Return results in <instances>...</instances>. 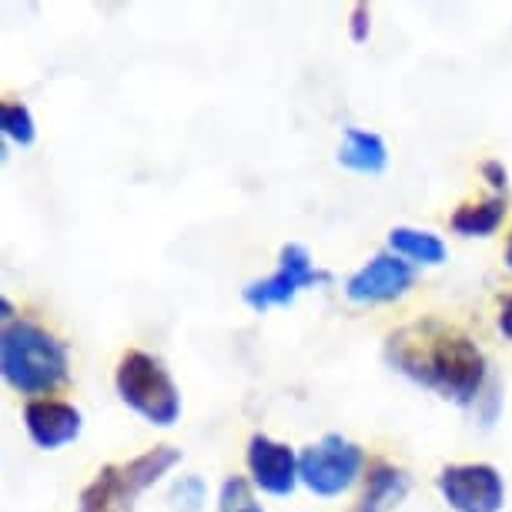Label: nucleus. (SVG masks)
Here are the masks:
<instances>
[{"label": "nucleus", "mask_w": 512, "mask_h": 512, "mask_svg": "<svg viewBox=\"0 0 512 512\" xmlns=\"http://www.w3.org/2000/svg\"><path fill=\"white\" fill-rule=\"evenodd\" d=\"M385 362L446 402L476 405L489 382V359L476 342L439 318H419L385 338Z\"/></svg>", "instance_id": "1"}, {"label": "nucleus", "mask_w": 512, "mask_h": 512, "mask_svg": "<svg viewBox=\"0 0 512 512\" xmlns=\"http://www.w3.org/2000/svg\"><path fill=\"white\" fill-rule=\"evenodd\" d=\"M0 375L21 395H51L71 379V352L31 318H14L0 332Z\"/></svg>", "instance_id": "2"}, {"label": "nucleus", "mask_w": 512, "mask_h": 512, "mask_svg": "<svg viewBox=\"0 0 512 512\" xmlns=\"http://www.w3.org/2000/svg\"><path fill=\"white\" fill-rule=\"evenodd\" d=\"M181 462L178 446H154L128 462H111L81 489L77 512H134L141 492L161 482Z\"/></svg>", "instance_id": "3"}, {"label": "nucleus", "mask_w": 512, "mask_h": 512, "mask_svg": "<svg viewBox=\"0 0 512 512\" xmlns=\"http://www.w3.org/2000/svg\"><path fill=\"white\" fill-rule=\"evenodd\" d=\"M114 389L131 412L158 429H171L181 419V389L158 355L144 349L124 352L114 372Z\"/></svg>", "instance_id": "4"}, {"label": "nucleus", "mask_w": 512, "mask_h": 512, "mask_svg": "<svg viewBox=\"0 0 512 512\" xmlns=\"http://www.w3.org/2000/svg\"><path fill=\"white\" fill-rule=\"evenodd\" d=\"M362 469H365V449L349 436H342V432H328V436L298 452L302 486L322 499H335L345 489H352L359 482Z\"/></svg>", "instance_id": "5"}, {"label": "nucleus", "mask_w": 512, "mask_h": 512, "mask_svg": "<svg viewBox=\"0 0 512 512\" xmlns=\"http://www.w3.org/2000/svg\"><path fill=\"white\" fill-rule=\"evenodd\" d=\"M328 282H332V272L315 268L308 248L298 245V241H288V245H282V251H278V272L268 278H258V282H248L241 288V302H245L251 312H268V308H275V305H292L302 288H315Z\"/></svg>", "instance_id": "6"}, {"label": "nucleus", "mask_w": 512, "mask_h": 512, "mask_svg": "<svg viewBox=\"0 0 512 512\" xmlns=\"http://www.w3.org/2000/svg\"><path fill=\"white\" fill-rule=\"evenodd\" d=\"M436 489L452 512H502L506 506V482L489 462H456L439 469Z\"/></svg>", "instance_id": "7"}, {"label": "nucleus", "mask_w": 512, "mask_h": 512, "mask_svg": "<svg viewBox=\"0 0 512 512\" xmlns=\"http://www.w3.org/2000/svg\"><path fill=\"white\" fill-rule=\"evenodd\" d=\"M415 282V265L399 258L395 251H379L365 262L359 272L349 275L345 282V295L355 305H379V302H395L412 288Z\"/></svg>", "instance_id": "8"}, {"label": "nucleus", "mask_w": 512, "mask_h": 512, "mask_svg": "<svg viewBox=\"0 0 512 512\" xmlns=\"http://www.w3.org/2000/svg\"><path fill=\"white\" fill-rule=\"evenodd\" d=\"M245 462L255 489L268 492V496H292L295 486L302 482V476H298V452L285 446V442L265 436V432H255L248 439Z\"/></svg>", "instance_id": "9"}, {"label": "nucleus", "mask_w": 512, "mask_h": 512, "mask_svg": "<svg viewBox=\"0 0 512 512\" xmlns=\"http://www.w3.org/2000/svg\"><path fill=\"white\" fill-rule=\"evenodd\" d=\"M24 429L37 449H61L77 442L84 429V415L64 399H31L24 405Z\"/></svg>", "instance_id": "10"}, {"label": "nucleus", "mask_w": 512, "mask_h": 512, "mask_svg": "<svg viewBox=\"0 0 512 512\" xmlns=\"http://www.w3.org/2000/svg\"><path fill=\"white\" fill-rule=\"evenodd\" d=\"M409 472L392 466L385 459L369 462V472H365V492L359 499L355 512H389L392 506L409 496Z\"/></svg>", "instance_id": "11"}, {"label": "nucleus", "mask_w": 512, "mask_h": 512, "mask_svg": "<svg viewBox=\"0 0 512 512\" xmlns=\"http://www.w3.org/2000/svg\"><path fill=\"white\" fill-rule=\"evenodd\" d=\"M338 164L359 175H382L389 168V144L382 134L365 131V128H345L342 131V148H338Z\"/></svg>", "instance_id": "12"}, {"label": "nucleus", "mask_w": 512, "mask_h": 512, "mask_svg": "<svg viewBox=\"0 0 512 512\" xmlns=\"http://www.w3.org/2000/svg\"><path fill=\"white\" fill-rule=\"evenodd\" d=\"M502 218H506V198L489 195V198L459 205L456 211H452L449 225L462 238H489V235H496V231H499Z\"/></svg>", "instance_id": "13"}, {"label": "nucleus", "mask_w": 512, "mask_h": 512, "mask_svg": "<svg viewBox=\"0 0 512 512\" xmlns=\"http://www.w3.org/2000/svg\"><path fill=\"white\" fill-rule=\"evenodd\" d=\"M389 251H395V255L412 265H442L449 255L446 241L436 231L412 228V225H395L389 231Z\"/></svg>", "instance_id": "14"}, {"label": "nucleus", "mask_w": 512, "mask_h": 512, "mask_svg": "<svg viewBox=\"0 0 512 512\" xmlns=\"http://www.w3.org/2000/svg\"><path fill=\"white\" fill-rule=\"evenodd\" d=\"M0 131H4V138L14 141L17 148H31L37 141V124H34L31 108L21 101H4L0 104Z\"/></svg>", "instance_id": "15"}, {"label": "nucleus", "mask_w": 512, "mask_h": 512, "mask_svg": "<svg viewBox=\"0 0 512 512\" xmlns=\"http://www.w3.org/2000/svg\"><path fill=\"white\" fill-rule=\"evenodd\" d=\"M168 499L175 512H201L208 502V486L201 476H181L175 479V486H171Z\"/></svg>", "instance_id": "16"}, {"label": "nucleus", "mask_w": 512, "mask_h": 512, "mask_svg": "<svg viewBox=\"0 0 512 512\" xmlns=\"http://www.w3.org/2000/svg\"><path fill=\"white\" fill-rule=\"evenodd\" d=\"M251 486L255 482L245 476H228L218 489V512H245L251 502Z\"/></svg>", "instance_id": "17"}, {"label": "nucleus", "mask_w": 512, "mask_h": 512, "mask_svg": "<svg viewBox=\"0 0 512 512\" xmlns=\"http://www.w3.org/2000/svg\"><path fill=\"white\" fill-rule=\"evenodd\" d=\"M372 34V11L369 4H355L352 14H349V37L355 44H365Z\"/></svg>", "instance_id": "18"}, {"label": "nucleus", "mask_w": 512, "mask_h": 512, "mask_svg": "<svg viewBox=\"0 0 512 512\" xmlns=\"http://www.w3.org/2000/svg\"><path fill=\"white\" fill-rule=\"evenodd\" d=\"M482 178H486V185L489 188H496V191H506L509 185V171H506V164L496 161V158H489V161H482Z\"/></svg>", "instance_id": "19"}, {"label": "nucleus", "mask_w": 512, "mask_h": 512, "mask_svg": "<svg viewBox=\"0 0 512 512\" xmlns=\"http://www.w3.org/2000/svg\"><path fill=\"white\" fill-rule=\"evenodd\" d=\"M499 332H502V338L512 342V295L502 298V305H499Z\"/></svg>", "instance_id": "20"}, {"label": "nucleus", "mask_w": 512, "mask_h": 512, "mask_svg": "<svg viewBox=\"0 0 512 512\" xmlns=\"http://www.w3.org/2000/svg\"><path fill=\"white\" fill-rule=\"evenodd\" d=\"M0 318H4V325L7 322H14V305H11V298H0Z\"/></svg>", "instance_id": "21"}, {"label": "nucleus", "mask_w": 512, "mask_h": 512, "mask_svg": "<svg viewBox=\"0 0 512 512\" xmlns=\"http://www.w3.org/2000/svg\"><path fill=\"white\" fill-rule=\"evenodd\" d=\"M502 262H506V268L512 272V235H509V241H506V255H502Z\"/></svg>", "instance_id": "22"}, {"label": "nucleus", "mask_w": 512, "mask_h": 512, "mask_svg": "<svg viewBox=\"0 0 512 512\" xmlns=\"http://www.w3.org/2000/svg\"><path fill=\"white\" fill-rule=\"evenodd\" d=\"M245 512H265V509H262V506H258V502H251V506H248Z\"/></svg>", "instance_id": "23"}]
</instances>
